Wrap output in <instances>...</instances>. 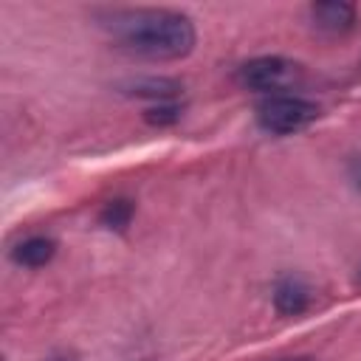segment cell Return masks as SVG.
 <instances>
[{
    "instance_id": "1",
    "label": "cell",
    "mask_w": 361,
    "mask_h": 361,
    "mask_svg": "<svg viewBox=\"0 0 361 361\" xmlns=\"http://www.w3.org/2000/svg\"><path fill=\"white\" fill-rule=\"evenodd\" d=\"M93 20L116 48L141 59H183L195 48V25L175 8H102Z\"/></svg>"
},
{
    "instance_id": "2",
    "label": "cell",
    "mask_w": 361,
    "mask_h": 361,
    "mask_svg": "<svg viewBox=\"0 0 361 361\" xmlns=\"http://www.w3.org/2000/svg\"><path fill=\"white\" fill-rule=\"evenodd\" d=\"M319 118V104L296 93H274L257 104V124L271 135H293Z\"/></svg>"
},
{
    "instance_id": "3",
    "label": "cell",
    "mask_w": 361,
    "mask_h": 361,
    "mask_svg": "<svg viewBox=\"0 0 361 361\" xmlns=\"http://www.w3.org/2000/svg\"><path fill=\"white\" fill-rule=\"evenodd\" d=\"M299 76H302L299 65L285 56H254L237 68V85L265 96L288 93Z\"/></svg>"
},
{
    "instance_id": "4",
    "label": "cell",
    "mask_w": 361,
    "mask_h": 361,
    "mask_svg": "<svg viewBox=\"0 0 361 361\" xmlns=\"http://www.w3.org/2000/svg\"><path fill=\"white\" fill-rule=\"evenodd\" d=\"M307 14H310L313 28L327 37H344V34L355 31V25H358V11L353 3H336V0L313 3L307 8Z\"/></svg>"
},
{
    "instance_id": "5",
    "label": "cell",
    "mask_w": 361,
    "mask_h": 361,
    "mask_svg": "<svg viewBox=\"0 0 361 361\" xmlns=\"http://www.w3.org/2000/svg\"><path fill=\"white\" fill-rule=\"evenodd\" d=\"M274 305L282 316H299L310 305V288L296 276H285L274 288Z\"/></svg>"
},
{
    "instance_id": "6",
    "label": "cell",
    "mask_w": 361,
    "mask_h": 361,
    "mask_svg": "<svg viewBox=\"0 0 361 361\" xmlns=\"http://www.w3.org/2000/svg\"><path fill=\"white\" fill-rule=\"evenodd\" d=\"M54 254H56V243L45 234H31L11 248V259L25 268H42L45 262H51Z\"/></svg>"
},
{
    "instance_id": "7",
    "label": "cell",
    "mask_w": 361,
    "mask_h": 361,
    "mask_svg": "<svg viewBox=\"0 0 361 361\" xmlns=\"http://www.w3.org/2000/svg\"><path fill=\"white\" fill-rule=\"evenodd\" d=\"M130 217H133V203L130 200H110L104 209H102V223L107 228H116V231H124L130 226Z\"/></svg>"
},
{
    "instance_id": "8",
    "label": "cell",
    "mask_w": 361,
    "mask_h": 361,
    "mask_svg": "<svg viewBox=\"0 0 361 361\" xmlns=\"http://www.w3.org/2000/svg\"><path fill=\"white\" fill-rule=\"evenodd\" d=\"M178 116H180L178 113V104H169V102H161L158 107H149L147 110V121H152V124H172Z\"/></svg>"
},
{
    "instance_id": "9",
    "label": "cell",
    "mask_w": 361,
    "mask_h": 361,
    "mask_svg": "<svg viewBox=\"0 0 361 361\" xmlns=\"http://www.w3.org/2000/svg\"><path fill=\"white\" fill-rule=\"evenodd\" d=\"M350 180H353V186L361 192V155L353 158V164H350Z\"/></svg>"
},
{
    "instance_id": "10",
    "label": "cell",
    "mask_w": 361,
    "mask_h": 361,
    "mask_svg": "<svg viewBox=\"0 0 361 361\" xmlns=\"http://www.w3.org/2000/svg\"><path fill=\"white\" fill-rule=\"evenodd\" d=\"M282 361H310V358H282Z\"/></svg>"
}]
</instances>
